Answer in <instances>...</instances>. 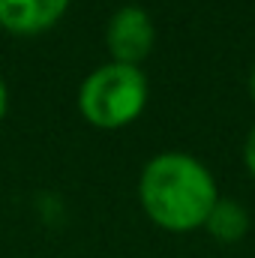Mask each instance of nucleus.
Masks as SVG:
<instances>
[{
	"label": "nucleus",
	"instance_id": "obj_1",
	"mask_svg": "<svg viewBox=\"0 0 255 258\" xmlns=\"http://www.w3.org/2000/svg\"><path fill=\"white\" fill-rule=\"evenodd\" d=\"M141 207L168 231H192L207 222L216 204L210 171L186 153H159L141 171Z\"/></svg>",
	"mask_w": 255,
	"mask_h": 258
},
{
	"label": "nucleus",
	"instance_id": "obj_4",
	"mask_svg": "<svg viewBox=\"0 0 255 258\" xmlns=\"http://www.w3.org/2000/svg\"><path fill=\"white\" fill-rule=\"evenodd\" d=\"M69 0H0V24L12 33H39L66 12Z\"/></svg>",
	"mask_w": 255,
	"mask_h": 258
},
{
	"label": "nucleus",
	"instance_id": "obj_8",
	"mask_svg": "<svg viewBox=\"0 0 255 258\" xmlns=\"http://www.w3.org/2000/svg\"><path fill=\"white\" fill-rule=\"evenodd\" d=\"M249 93H252V99H255V69H252V75H249Z\"/></svg>",
	"mask_w": 255,
	"mask_h": 258
},
{
	"label": "nucleus",
	"instance_id": "obj_5",
	"mask_svg": "<svg viewBox=\"0 0 255 258\" xmlns=\"http://www.w3.org/2000/svg\"><path fill=\"white\" fill-rule=\"evenodd\" d=\"M204 225H207V231H210L213 237H219V240H237V237L246 234L249 216H246V210H243L237 201H231V198H216V204H213V210H210V216H207Z\"/></svg>",
	"mask_w": 255,
	"mask_h": 258
},
{
	"label": "nucleus",
	"instance_id": "obj_6",
	"mask_svg": "<svg viewBox=\"0 0 255 258\" xmlns=\"http://www.w3.org/2000/svg\"><path fill=\"white\" fill-rule=\"evenodd\" d=\"M243 156H246V165H249V171L255 174V126H252V132H249V138H246Z\"/></svg>",
	"mask_w": 255,
	"mask_h": 258
},
{
	"label": "nucleus",
	"instance_id": "obj_7",
	"mask_svg": "<svg viewBox=\"0 0 255 258\" xmlns=\"http://www.w3.org/2000/svg\"><path fill=\"white\" fill-rule=\"evenodd\" d=\"M3 114H6V84L0 81V120H3Z\"/></svg>",
	"mask_w": 255,
	"mask_h": 258
},
{
	"label": "nucleus",
	"instance_id": "obj_2",
	"mask_svg": "<svg viewBox=\"0 0 255 258\" xmlns=\"http://www.w3.org/2000/svg\"><path fill=\"white\" fill-rule=\"evenodd\" d=\"M81 111L93 126L117 129L135 120L147 102V78L138 66L108 63L90 72L81 84Z\"/></svg>",
	"mask_w": 255,
	"mask_h": 258
},
{
	"label": "nucleus",
	"instance_id": "obj_3",
	"mask_svg": "<svg viewBox=\"0 0 255 258\" xmlns=\"http://www.w3.org/2000/svg\"><path fill=\"white\" fill-rule=\"evenodd\" d=\"M153 21L141 6H123L111 15L108 30H105V42L108 51L114 57V63L138 66L153 48Z\"/></svg>",
	"mask_w": 255,
	"mask_h": 258
}]
</instances>
